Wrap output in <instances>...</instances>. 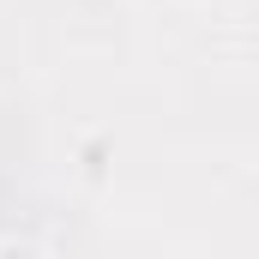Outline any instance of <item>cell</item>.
I'll list each match as a JSON object with an SVG mask.
<instances>
[{
  "label": "cell",
  "mask_w": 259,
  "mask_h": 259,
  "mask_svg": "<svg viewBox=\"0 0 259 259\" xmlns=\"http://www.w3.org/2000/svg\"><path fill=\"white\" fill-rule=\"evenodd\" d=\"M0 259H42L30 241H0Z\"/></svg>",
  "instance_id": "obj_1"
},
{
  "label": "cell",
  "mask_w": 259,
  "mask_h": 259,
  "mask_svg": "<svg viewBox=\"0 0 259 259\" xmlns=\"http://www.w3.org/2000/svg\"><path fill=\"white\" fill-rule=\"evenodd\" d=\"M84 175H91V181L103 175V145H91V151H84Z\"/></svg>",
  "instance_id": "obj_2"
}]
</instances>
